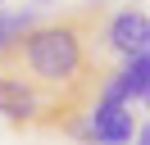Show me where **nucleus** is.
I'll return each instance as SVG.
<instances>
[{"instance_id": "nucleus-4", "label": "nucleus", "mask_w": 150, "mask_h": 145, "mask_svg": "<svg viewBox=\"0 0 150 145\" xmlns=\"http://www.w3.org/2000/svg\"><path fill=\"white\" fill-rule=\"evenodd\" d=\"M100 41H105V50L123 54V59L146 54V50H150V14H146V9H137V5L109 14V18H105V27H100Z\"/></svg>"}, {"instance_id": "nucleus-1", "label": "nucleus", "mask_w": 150, "mask_h": 145, "mask_svg": "<svg viewBox=\"0 0 150 145\" xmlns=\"http://www.w3.org/2000/svg\"><path fill=\"white\" fill-rule=\"evenodd\" d=\"M100 27H105V5L100 0H86L73 14H59L50 23H37L0 59V68H14L28 82H37L41 91L59 95L64 104L86 109L96 100V86L109 72L105 59H100V50H105Z\"/></svg>"}, {"instance_id": "nucleus-8", "label": "nucleus", "mask_w": 150, "mask_h": 145, "mask_svg": "<svg viewBox=\"0 0 150 145\" xmlns=\"http://www.w3.org/2000/svg\"><path fill=\"white\" fill-rule=\"evenodd\" d=\"M0 14H5V0H0Z\"/></svg>"}, {"instance_id": "nucleus-6", "label": "nucleus", "mask_w": 150, "mask_h": 145, "mask_svg": "<svg viewBox=\"0 0 150 145\" xmlns=\"http://www.w3.org/2000/svg\"><path fill=\"white\" fill-rule=\"evenodd\" d=\"M132 145H150V122L137 127V136H132Z\"/></svg>"}, {"instance_id": "nucleus-5", "label": "nucleus", "mask_w": 150, "mask_h": 145, "mask_svg": "<svg viewBox=\"0 0 150 145\" xmlns=\"http://www.w3.org/2000/svg\"><path fill=\"white\" fill-rule=\"evenodd\" d=\"M37 27V14L32 9H14V14H0V59L23 41V36Z\"/></svg>"}, {"instance_id": "nucleus-3", "label": "nucleus", "mask_w": 150, "mask_h": 145, "mask_svg": "<svg viewBox=\"0 0 150 145\" xmlns=\"http://www.w3.org/2000/svg\"><path fill=\"white\" fill-rule=\"evenodd\" d=\"M86 122V145H132L137 136V113L132 104H105V100H91L82 113Z\"/></svg>"}, {"instance_id": "nucleus-2", "label": "nucleus", "mask_w": 150, "mask_h": 145, "mask_svg": "<svg viewBox=\"0 0 150 145\" xmlns=\"http://www.w3.org/2000/svg\"><path fill=\"white\" fill-rule=\"evenodd\" d=\"M73 113H82V109H73L59 95L41 91L37 82H28L23 72L0 68V118L9 127H64Z\"/></svg>"}, {"instance_id": "nucleus-7", "label": "nucleus", "mask_w": 150, "mask_h": 145, "mask_svg": "<svg viewBox=\"0 0 150 145\" xmlns=\"http://www.w3.org/2000/svg\"><path fill=\"white\" fill-rule=\"evenodd\" d=\"M32 5H59V0H32Z\"/></svg>"}]
</instances>
